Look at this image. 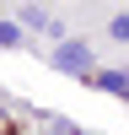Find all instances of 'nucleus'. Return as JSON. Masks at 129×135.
<instances>
[{
	"label": "nucleus",
	"instance_id": "obj_1",
	"mask_svg": "<svg viewBox=\"0 0 129 135\" xmlns=\"http://www.w3.org/2000/svg\"><path fill=\"white\" fill-rule=\"evenodd\" d=\"M49 65H54V70H70V76H75V70H86V65H92V49L70 38V43H59V49H54V60H49Z\"/></svg>",
	"mask_w": 129,
	"mask_h": 135
},
{
	"label": "nucleus",
	"instance_id": "obj_2",
	"mask_svg": "<svg viewBox=\"0 0 129 135\" xmlns=\"http://www.w3.org/2000/svg\"><path fill=\"white\" fill-rule=\"evenodd\" d=\"M16 22H27V27H49V32H59V22H54V16H49L43 6H22V11H16Z\"/></svg>",
	"mask_w": 129,
	"mask_h": 135
},
{
	"label": "nucleus",
	"instance_id": "obj_3",
	"mask_svg": "<svg viewBox=\"0 0 129 135\" xmlns=\"http://www.w3.org/2000/svg\"><path fill=\"white\" fill-rule=\"evenodd\" d=\"M97 86H102V92H118V97H129V70H102V76H97Z\"/></svg>",
	"mask_w": 129,
	"mask_h": 135
},
{
	"label": "nucleus",
	"instance_id": "obj_4",
	"mask_svg": "<svg viewBox=\"0 0 129 135\" xmlns=\"http://www.w3.org/2000/svg\"><path fill=\"white\" fill-rule=\"evenodd\" d=\"M22 43V27H11V22H0V49H16Z\"/></svg>",
	"mask_w": 129,
	"mask_h": 135
},
{
	"label": "nucleus",
	"instance_id": "obj_5",
	"mask_svg": "<svg viewBox=\"0 0 129 135\" xmlns=\"http://www.w3.org/2000/svg\"><path fill=\"white\" fill-rule=\"evenodd\" d=\"M113 38H129V16H113Z\"/></svg>",
	"mask_w": 129,
	"mask_h": 135
}]
</instances>
